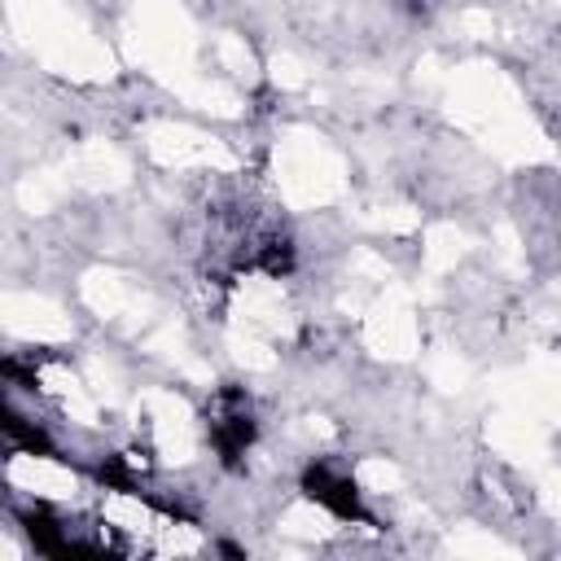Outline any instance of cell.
I'll return each mask as SVG.
<instances>
[{"mask_svg":"<svg viewBox=\"0 0 561 561\" xmlns=\"http://www.w3.org/2000/svg\"><path fill=\"white\" fill-rule=\"evenodd\" d=\"M210 443L219 447L224 460H237L245 456V447L254 443V412H250V399L241 390H224L210 408Z\"/></svg>","mask_w":561,"mask_h":561,"instance_id":"cell-1","label":"cell"},{"mask_svg":"<svg viewBox=\"0 0 561 561\" xmlns=\"http://www.w3.org/2000/svg\"><path fill=\"white\" fill-rule=\"evenodd\" d=\"M302 491L320 504V508H329L333 517H346V522H359L364 517V504H359V491H355V482L337 469V465H307L302 469Z\"/></svg>","mask_w":561,"mask_h":561,"instance_id":"cell-2","label":"cell"}]
</instances>
